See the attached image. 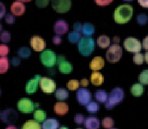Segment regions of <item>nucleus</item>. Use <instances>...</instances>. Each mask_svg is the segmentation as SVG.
<instances>
[{
	"instance_id": "nucleus-27",
	"label": "nucleus",
	"mask_w": 148,
	"mask_h": 129,
	"mask_svg": "<svg viewBox=\"0 0 148 129\" xmlns=\"http://www.w3.org/2000/svg\"><path fill=\"white\" fill-rule=\"evenodd\" d=\"M95 98L100 102H105L108 98L107 93L103 90H98L94 93Z\"/></svg>"
},
{
	"instance_id": "nucleus-40",
	"label": "nucleus",
	"mask_w": 148,
	"mask_h": 129,
	"mask_svg": "<svg viewBox=\"0 0 148 129\" xmlns=\"http://www.w3.org/2000/svg\"><path fill=\"white\" fill-rule=\"evenodd\" d=\"M84 116L82 113H77L74 116V121L77 124H80L84 123Z\"/></svg>"
},
{
	"instance_id": "nucleus-12",
	"label": "nucleus",
	"mask_w": 148,
	"mask_h": 129,
	"mask_svg": "<svg viewBox=\"0 0 148 129\" xmlns=\"http://www.w3.org/2000/svg\"><path fill=\"white\" fill-rule=\"evenodd\" d=\"M76 97L78 102L83 105L88 104L91 98V94L90 91L85 87L79 88L76 93Z\"/></svg>"
},
{
	"instance_id": "nucleus-50",
	"label": "nucleus",
	"mask_w": 148,
	"mask_h": 129,
	"mask_svg": "<svg viewBox=\"0 0 148 129\" xmlns=\"http://www.w3.org/2000/svg\"><path fill=\"white\" fill-rule=\"evenodd\" d=\"M80 84L82 86L86 87L88 84V80L86 78H83L80 80Z\"/></svg>"
},
{
	"instance_id": "nucleus-45",
	"label": "nucleus",
	"mask_w": 148,
	"mask_h": 129,
	"mask_svg": "<svg viewBox=\"0 0 148 129\" xmlns=\"http://www.w3.org/2000/svg\"><path fill=\"white\" fill-rule=\"evenodd\" d=\"M52 42L55 44V45H59L62 42V39L61 36L59 35H55L52 38Z\"/></svg>"
},
{
	"instance_id": "nucleus-58",
	"label": "nucleus",
	"mask_w": 148,
	"mask_h": 129,
	"mask_svg": "<svg viewBox=\"0 0 148 129\" xmlns=\"http://www.w3.org/2000/svg\"><path fill=\"white\" fill-rule=\"evenodd\" d=\"M1 88H0V95H1Z\"/></svg>"
},
{
	"instance_id": "nucleus-34",
	"label": "nucleus",
	"mask_w": 148,
	"mask_h": 129,
	"mask_svg": "<svg viewBox=\"0 0 148 129\" xmlns=\"http://www.w3.org/2000/svg\"><path fill=\"white\" fill-rule=\"evenodd\" d=\"M139 80L142 84H148V69H145L140 73Z\"/></svg>"
},
{
	"instance_id": "nucleus-31",
	"label": "nucleus",
	"mask_w": 148,
	"mask_h": 129,
	"mask_svg": "<svg viewBox=\"0 0 148 129\" xmlns=\"http://www.w3.org/2000/svg\"><path fill=\"white\" fill-rule=\"evenodd\" d=\"M17 53L20 57L23 58H27L30 56L31 51L29 47L27 46H23L18 49Z\"/></svg>"
},
{
	"instance_id": "nucleus-22",
	"label": "nucleus",
	"mask_w": 148,
	"mask_h": 129,
	"mask_svg": "<svg viewBox=\"0 0 148 129\" xmlns=\"http://www.w3.org/2000/svg\"><path fill=\"white\" fill-rule=\"evenodd\" d=\"M21 129H42V127L38 121L28 120L23 124Z\"/></svg>"
},
{
	"instance_id": "nucleus-23",
	"label": "nucleus",
	"mask_w": 148,
	"mask_h": 129,
	"mask_svg": "<svg viewBox=\"0 0 148 129\" xmlns=\"http://www.w3.org/2000/svg\"><path fill=\"white\" fill-rule=\"evenodd\" d=\"M144 91L143 86L140 83H135L131 87V93L135 97L140 96Z\"/></svg>"
},
{
	"instance_id": "nucleus-13",
	"label": "nucleus",
	"mask_w": 148,
	"mask_h": 129,
	"mask_svg": "<svg viewBox=\"0 0 148 129\" xmlns=\"http://www.w3.org/2000/svg\"><path fill=\"white\" fill-rule=\"evenodd\" d=\"M30 44L32 49L36 51H43L46 47L45 40L40 36L34 35L30 39Z\"/></svg>"
},
{
	"instance_id": "nucleus-2",
	"label": "nucleus",
	"mask_w": 148,
	"mask_h": 129,
	"mask_svg": "<svg viewBox=\"0 0 148 129\" xmlns=\"http://www.w3.org/2000/svg\"><path fill=\"white\" fill-rule=\"evenodd\" d=\"M124 97V93L121 88L117 87L113 89L105 102V107L108 109L113 108L116 105L122 101Z\"/></svg>"
},
{
	"instance_id": "nucleus-10",
	"label": "nucleus",
	"mask_w": 148,
	"mask_h": 129,
	"mask_svg": "<svg viewBox=\"0 0 148 129\" xmlns=\"http://www.w3.org/2000/svg\"><path fill=\"white\" fill-rule=\"evenodd\" d=\"M39 84L42 90L46 93H51L56 89V83L55 81L49 77H41Z\"/></svg>"
},
{
	"instance_id": "nucleus-41",
	"label": "nucleus",
	"mask_w": 148,
	"mask_h": 129,
	"mask_svg": "<svg viewBox=\"0 0 148 129\" xmlns=\"http://www.w3.org/2000/svg\"><path fill=\"white\" fill-rule=\"evenodd\" d=\"M49 1L50 0H36L35 4L38 8H43L48 5Z\"/></svg>"
},
{
	"instance_id": "nucleus-28",
	"label": "nucleus",
	"mask_w": 148,
	"mask_h": 129,
	"mask_svg": "<svg viewBox=\"0 0 148 129\" xmlns=\"http://www.w3.org/2000/svg\"><path fill=\"white\" fill-rule=\"evenodd\" d=\"M9 67V62L8 57L6 56L0 57V73L6 72Z\"/></svg>"
},
{
	"instance_id": "nucleus-9",
	"label": "nucleus",
	"mask_w": 148,
	"mask_h": 129,
	"mask_svg": "<svg viewBox=\"0 0 148 129\" xmlns=\"http://www.w3.org/2000/svg\"><path fill=\"white\" fill-rule=\"evenodd\" d=\"M124 46L127 51L132 53L139 52L142 48V45L140 41L134 37L127 38L124 40Z\"/></svg>"
},
{
	"instance_id": "nucleus-60",
	"label": "nucleus",
	"mask_w": 148,
	"mask_h": 129,
	"mask_svg": "<svg viewBox=\"0 0 148 129\" xmlns=\"http://www.w3.org/2000/svg\"><path fill=\"white\" fill-rule=\"evenodd\" d=\"M111 129H116V128H111Z\"/></svg>"
},
{
	"instance_id": "nucleus-4",
	"label": "nucleus",
	"mask_w": 148,
	"mask_h": 129,
	"mask_svg": "<svg viewBox=\"0 0 148 129\" xmlns=\"http://www.w3.org/2000/svg\"><path fill=\"white\" fill-rule=\"evenodd\" d=\"M122 54V47L117 43H114L108 49L106 53V57L109 62H116L121 58Z\"/></svg>"
},
{
	"instance_id": "nucleus-35",
	"label": "nucleus",
	"mask_w": 148,
	"mask_h": 129,
	"mask_svg": "<svg viewBox=\"0 0 148 129\" xmlns=\"http://www.w3.org/2000/svg\"><path fill=\"white\" fill-rule=\"evenodd\" d=\"M79 82L76 79H71L66 83V86L71 90H75L79 88Z\"/></svg>"
},
{
	"instance_id": "nucleus-52",
	"label": "nucleus",
	"mask_w": 148,
	"mask_h": 129,
	"mask_svg": "<svg viewBox=\"0 0 148 129\" xmlns=\"http://www.w3.org/2000/svg\"><path fill=\"white\" fill-rule=\"evenodd\" d=\"M113 41L114 42H115L116 43H118L120 41V39L118 36H114L113 38Z\"/></svg>"
},
{
	"instance_id": "nucleus-59",
	"label": "nucleus",
	"mask_w": 148,
	"mask_h": 129,
	"mask_svg": "<svg viewBox=\"0 0 148 129\" xmlns=\"http://www.w3.org/2000/svg\"><path fill=\"white\" fill-rule=\"evenodd\" d=\"M125 1H131V0H125Z\"/></svg>"
},
{
	"instance_id": "nucleus-5",
	"label": "nucleus",
	"mask_w": 148,
	"mask_h": 129,
	"mask_svg": "<svg viewBox=\"0 0 148 129\" xmlns=\"http://www.w3.org/2000/svg\"><path fill=\"white\" fill-rule=\"evenodd\" d=\"M42 63L47 67H53L57 62V56L54 51L50 49L43 50L40 54Z\"/></svg>"
},
{
	"instance_id": "nucleus-19",
	"label": "nucleus",
	"mask_w": 148,
	"mask_h": 129,
	"mask_svg": "<svg viewBox=\"0 0 148 129\" xmlns=\"http://www.w3.org/2000/svg\"><path fill=\"white\" fill-rule=\"evenodd\" d=\"M68 105L65 102L58 101L54 104V110L57 115H64L68 112Z\"/></svg>"
},
{
	"instance_id": "nucleus-17",
	"label": "nucleus",
	"mask_w": 148,
	"mask_h": 129,
	"mask_svg": "<svg viewBox=\"0 0 148 129\" xmlns=\"http://www.w3.org/2000/svg\"><path fill=\"white\" fill-rule=\"evenodd\" d=\"M84 125L87 129H98L100 123L97 117L95 116H88L85 119Z\"/></svg>"
},
{
	"instance_id": "nucleus-47",
	"label": "nucleus",
	"mask_w": 148,
	"mask_h": 129,
	"mask_svg": "<svg viewBox=\"0 0 148 129\" xmlns=\"http://www.w3.org/2000/svg\"><path fill=\"white\" fill-rule=\"evenodd\" d=\"M20 59L18 57H13L11 60V64L14 66H17L20 63Z\"/></svg>"
},
{
	"instance_id": "nucleus-24",
	"label": "nucleus",
	"mask_w": 148,
	"mask_h": 129,
	"mask_svg": "<svg viewBox=\"0 0 148 129\" xmlns=\"http://www.w3.org/2000/svg\"><path fill=\"white\" fill-rule=\"evenodd\" d=\"M55 96L59 100H64L69 97V92L66 89L60 87L56 90Z\"/></svg>"
},
{
	"instance_id": "nucleus-37",
	"label": "nucleus",
	"mask_w": 148,
	"mask_h": 129,
	"mask_svg": "<svg viewBox=\"0 0 148 129\" xmlns=\"http://www.w3.org/2000/svg\"><path fill=\"white\" fill-rule=\"evenodd\" d=\"M143 55L139 52L135 53V54L133 56V61L136 64H142L143 62Z\"/></svg>"
},
{
	"instance_id": "nucleus-49",
	"label": "nucleus",
	"mask_w": 148,
	"mask_h": 129,
	"mask_svg": "<svg viewBox=\"0 0 148 129\" xmlns=\"http://www.w3.org/2000/svg\"><path fill=\"white\" fill-rule=\"evenodd\" d=\"M139 4L146 8H148V0H138Z\"/></svg>"
},
{
	"instance_id": "nucleus-1",
	"label": "nucleus",
	"mask_w": 148,
	"mask_h": 129,
	"mask_svg": "<svg viewBox=\"0 0 148 129\" xmlns=\"http://www.w3.org/2000/svg\"><path fill=\"white\" fill-rule=\"evenodd\" d=\"M133 14V7L129 4L119 5L114 10L113 18L118 23H125L130 20Z\"/></svg>"
},
{
	"instance_id": "nucleus-53",
	"label": "nucleus",
	"mask_w": 148,
	"mask_h": 129,
	"mask_svg": "<svg viewBox=\"0 0 148 129\" xmlns=\"http://www.w3.org/2000/svg\"><path fill=\"white\" fill-rule=\"evenodd\" d=\"M144 58L145 60V61H146V62L148 64V51H146L145 54L144 56Z\"/></svg>"
},
{
	"instance_id": "nucleus-38",
	"label": "nucleus",
	"mask_w": 148,
	"mask_h": 129,
	"mask_svg": "<svg viewBox=\"0 0 148 129\" xmlns=\"http://www.w3.org/2000/svg\"><path fill=\"white\" fill-rule=\"evenodd\" d=\"M148 20L147 16L145 13H140L136 16V20L140 24H145Z\"/></svg>"
},
{
	"instance_id": "nucleus-8",
	"label": "nucleus",
	"mask_w": 148,
	"mask_h": 129,
	"mask_svg": "<svg viewBox=\"0 0 148 129\" xmlns=\"http://www.w3.org/2000/svg\"><path fill=\"white\" fill-rule=\"evenodd\" d=\"M18 116L17 112L13 108L5 109L0 114L1 120L6 124L14 123L17 120Z\"/></svg>"
},
{
	"instance_id": "nucleus-46",
	"label": "nucleus",
	"mask_w": 148,
	"mask_h": 129,
	"mask_svg": "<svg viewBox=\"0 0 148 129\" xmlns=\"http://www.w3.org/2000/svg\"><path fill=\"white\" fill-rule=\"evenodd\" d=\"M82 25L80 23H79V22H76V23H75L73 25V28L74 30V31H82Z\"/></svg>"
},
{
	"instance_id": "nucleus-25",
	"label": "nucleus",
	"mask_w": 148,
	"mask_h": 129,
	"mask_svg": "<svg viewBox=\"0 0 148 129\" xmlns=\"http://www.w3.org/2000/svg\"><path fill=\"white\" fill-rule=\"evenodd\" d=\"M95 28L92 24L90 23H86L82 26V32L86 36H90L94 32Z\"/></svg>"
},
{
	"instance_id": "nucleus-39",
	"label": "nucleus",
	"mask_w": 148,
	"mask_h": 129,
	"mask_svg": "<svg viewBox=\"0 0 148 129\" xmlns=\"http://www.w3.org/2000/svg\"><path fill=\"white\" fill-rule=\"evenodd\" d=\"M9 52V47L5 44H0V56H6Z\"/></svg>"
},
{
	"instance_id": "nucleus-3",
	"label": "nucleus",
	"mask_w": 148,
	"mask_h": 129,
	"mask_svg": "<svg viewBox=\"0 0 148 129\" xmlns=\"http://www.w3.org/2000/svg\"><path fill=\"white\" fill-rule=\"evenodd\" d=\"M95 47L94 39L88 36L82 37L78 42L77 48L80 53L84 56H88L93 51Z\"/></svg>"
},
{
	"instance_id": "nucleus-21",
	"label": "nucleus",
	"mask_w": 148,
	"mask_h": 129,
	"mask_svg": "<svg viewBox=\"0 0 148 129\" xmlns=\"http://www.w3.org/2000/svg\"><path fill=\"white\" fill-rule=\"evenodd\" d=\"M104 80L103 75L98 71H94L90 75V81L92 84L98 86L101 85Z\"/></svg>"
},
{
	"instance_id": "nucleus-26",
	"label": "nucleus",
	"mask_w": 148,
	"mask_h": 129,
	"mask_svg": "<svg viewBox=\"0 0 148 129\" xmlns=\"http://www.w3.org/2000/svg\"><path fill=\"white\" fill-rule=\"evenodd\" d=\"M110 38L105 35L99 36L97 39V44L101 48H106L110 45Z\"/></svg>"
},
{
	"instance_id": "nucleus-36",
	"label": "nucleus",
	"mask_w": 148,
	"mask_h": 129,
	"mask_svg": "<svg viewBox=\"0 0 148 129\" xmlns=\"http://www.w3.org/2000/svg\"><path fill=\"white\" fill-rule=\"evenodd\" d=\"M11 39V35L8 31H3L0 34V40L5 43L10 41Z\"/></svg>"
},
{
	"instance_id": "nucleus-32",
	"label": "nucleus",
	"mask_w": 148,
	"mask_h": 129,
	"mask_svg": "<svg viewBox=\"0 0 148 129\" xmlns=\"http://www.w3.org/2000/svg\"><path fill=\"white\" fill-rule=\"evenodd\" d=\"M86 107L87 111L90 113H95L99 109V104L94 101H90L86 105Z\"/></svg>"
},
{
	"instance_id": "nucleus-18",
	"label": "nucleus",
	"mask_w": 148,
	"mask_h": 129,
	"mask_svg": "<svg viewBox=\"0 0 148 129\" xmlns=\"http://www.w3.org/2000/svg\"><path fill=\"white\" fill-rule=\"evenodd\" d=\"M105 65V61L101 56L94 57L90 62V68L91 69L96 71L101 69Z\"/></svg>"
},
{
	"instance_id": "nucleus-11",
	"label": "nucleus",
	"mask_w": 148,
	"mask_h": 129,
	"mask_svg": "<svg viewBox=\"0 0 148 129\" xmlns=\"http://www.w3.org/2000/svg\"><path fill=\"white\" fill-rule=\"evenodd\" d=\"M60 71L65 74L69 73L73 69V66L71 62L67 61L64 55L60 54L57 56V62Z\"/></svg>"
},
{
	"instance_id": "nucleus-56",
	"label": "nucleus",
	"mask_w": 148,
	"mask_h": 129,
	"mask_svg": "<svg viewBox=\"0 0 148 129\" xmlns=\"http://www.w3.org/2000/svg\"><path fill=\"white\" fill-rule=\"evenodd\" d=\"M2 25H1V23H0V32H1V31H2Z\"/></svg>"
},
{
	"instance_id": "nucleus-48",
	"label": "nucleus",
	"mask_w": 148,
	"mask_h": 129,
	"mask_svg": "<svg viewBox=\"0 0 148 129\" xmlns=\"http://www.w3.org/2000/svg\"><path fill=\"white\" fill-rule=\"evenodd\" d=\"M142 45L145 49L148 50V35L146 36L143 40Z\"/></svg>"
},
{
	"instance_id": "nucleus-33",
	"label": "nucleus",
	"mask_w": 148,
	"mask_h": 129,
	"mask_svg": "<svg viewBox=\"0 0 148 129\" xmlns=\"http://www.w3.org/2000/svg\"><path fill=\"white\" fill-rule=\"evenodd\" d=\"M114 124L113 120L110 117H106L103 119L102 121V125L105 128H110Z\"/></svg>"
},
{
	"instance_id": "nucleus-42",
	"label": "nucleus",
	"mask_w": 148,
	"mask_h": 129,
	"mask_svg": "<svg viewBox=\"0 0 148 129\" xmlns=\"http://www.w3.org/2000/svg\"><path fill=\"white\" fill-rule=\"evenodd\" d=\"M5 21L8 24H12L15 21L14 17L10 13H7L5 16Z\"/></svg>"
},
{
	"instance_id": "nucleus-7",
	"label": "nucleus",
	"mask_w": 148,
	"mask_h": 129,
	"mask_svg": "<svg viewBox=\"0 0 148 129\" xmlns=\"http://www.w3.org/2000/svg\"><path fill=\"white\" fill-rule=\"evenodd\" d=\"M53 9L59 13H65L69 10L71 7V0H50Z\"/></svg>"
},
{
	"instance_id": "nucleus-16",
	"label": "nucleus",
	"mask_w": 148,
	"mask_h": 129,
	"mask_svg": "<svg viewBox=\"0 0 148 129\" xmlns=\"http://www.w3.org/2000/svg\"><path fill=\"white\" fill-rule=\"evenodd\" d=\"M68 30V24L64 20H57L54 25V31L57 35H63Z\"/></svg>"
},
{
	"instance_id": "nucleus-55",
	"label": "nucleus",
	"mask_w": 148,
	"mask_h": 129,
	"mask_svg": "<svg viewBox=\"0 0 148 129\" xmlns=\"http://www.w3.org/2000/svg\"><path fill=\"white\" fill-rule=\"evenodd\" d=\"M18 1H20V2H30L32 0H18Z\"/></svg>"
},
{
	"instance_id": "nucleus-6",
	"label": "nucleus",
	"mask_w": 148,
	"mask_h": 129,
	"mask_svg": "<svg viewBox=\"0 0 148 129\" xmlns=\"http://www.w3.org/2000/svg\"><path fill=\"white\" fill-rule=\"evenodd\" d=\"M39 104L34 102L28 98H22L17 102V108L18 110L23 113H31L34 110Z\"/></svg>"
},
{
	"instance_id": "nucleus-43",
	"label": "nucleus",
	"mask_w": 148,
	"mask_h": 129,
	"mask_svg": "<svg viewBox=\"0 0 148 129\" xmlns=\"http://www.w3.org/2000/svg\"><path fill=\"white\" fill-rule=\"evenodd\" d=\"M95 2L100 6H105L111 3L113 0H94Z\"/></svg>"
},
{
	"instance_id": "nucleus-14",
	"label": "nucleus",
	"mask_w": 148,
	"mask_h": 129,
	"mask_svg": "<svg viewBox=\"0 0 148 129\" xmlns=\"http://www.w3.org/2000/svg\"><path fill=\"white\" fill-rule=\"evenodd\" d=\"M40 78V75L37 74L32 78L28 80L25 84V91L28 94H32L35 93L38 89V83Z\"/></svg>"
},
{
	"instance_id": "nucleus-54",
	"label": "nucleus",
	"mask_w": 148,
	"mask_h": 129,
	"mask_svg": "<svg viewBox=\"0 0 148 129\" xmlns=\"http://www.w3.org/2000/svg\"><path fill=\"white\" fill-rule=\"evenodd\" d=\"M59 129H69V128H68V127H66V126H61V127L59 128Z\"/></svg>"
},
{
	"instance_id": "nucleus-51",
	"label": "nucleus",
	"mask_w": 148,
	"mask_h": 129,
	"mask_svg": "<svg viewBox=\"0 0 148 129\" xmlns=\"http://www.w3.org/2000/svg\"><path fill=\"white\" fill-rule=\"evenodd\" d=\"M5 129H17V128L14 126V125H12V124H10L9 126H8V127H6L5 128Z\"/></svg>"
},
{
	"instance_id": "nucleus-15",
	"label": "nucleus",
	"mask_w": 148,
	"mask_h": 129,
	"mask_svg": "<svg viewBox=\"0 0 148 129\" xmlns=\"http://www.w3.org/2000/svg\"><path fill=\"white\" fill-rule=\"evenodd\" d=\"M12 13L16 16H20L25 11V6L22 2L14 1L12 3L10 8Z\"/></svg>"
},
{
	"instance_id": "nucleus-44",
	"label": "nucleus",
	"mask_w": 148,
	"mask_h": 129,
	"mask_svg": "<svg viewBox=\"0 0 148 129\" xmlns=\"http://www.w3.org/2000/svg\"><path fill=\"white\" fill-rule=\"evenodd\" d=\"M6 12V8L5 5L0 2V19H2L5 14Z\"/></svg>"
},
{
	"instance_id": "nucleus-30",
	"label": "nucleus",
	"mask_w": 148,
	"mask_h": 129,
	"mask_svg": "<svg viewBox=\"0 0 148 129\" xmlns=\"http://www.w3.org/2000/svg\"><path fill=\"white\" fill-rule=\"evenodd\" d=\"M81 38V35L79 32L73 31L70 32L68 35V40L72 43H75L78 42L80 39Z\"/></svg>"
},
{
	"instance_id": "nucleus-57",
	"label": "nucleus",
	"mask_w": 148,
	"mask_h": 129,
	"mask_svg": "<svg viewBox=\"0 0 148 129\" xmlns=\"http://www.w3.org/2000/svg\"><path fill=\"white\" fill-rule=\"evenodd\" d=\"M76 129H83V128H81V127H78V128H76Z\"/></svg>"
},
{
	"instance_id": "nucleus-20",
	"label": "nucleus",
	"mask_w": 148,
	"mask_h": 129,
	"mask_svg": "<svg viewBox=\"0 0 148 129\" xmlns=\"http://www.w3.org/2000/svg\"><path fill=\"white\" fill-rule=\"evenodd\" d=\"M41 127L42 129H58L59 121L55 118H48L43 121Z\"/></svg>"
},
{
	"instance_id": "nucleus-29",
	"label": "nucleus",
	"mask_w": 148,
	"mask_h": 129,
	"mask_svg": "<svg viewBox=\"0 0 148 129\" xmlns=\"http://www.w3.org/2000/svg\"><path fill=\"white\" fill-rule=\"evenodd\" d=\"M34 117L38 122L43 121L46 117V113L41 109H36L34 113Z\"/></svg>"
}]
</instances>
